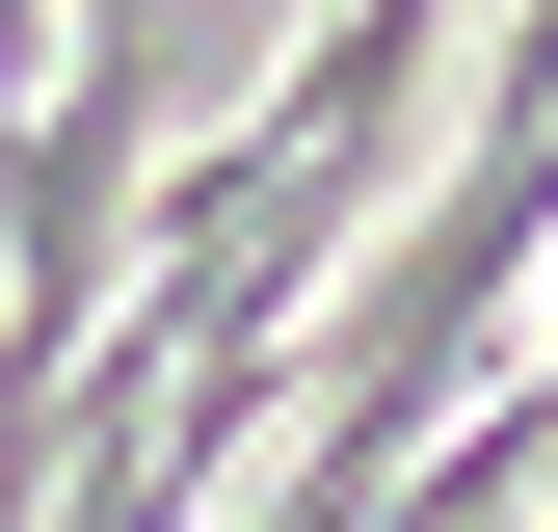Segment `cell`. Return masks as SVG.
Segmentation results:
<instances>
[{
    "instance_id": "6da1fadb",
    "label": "cell",
    "mask_w": 558,
    "mask_h": 532,
    "mask_svg": "<svg viewBox=\"0 0 558 532\" xmlns=\"http://www.w3.org/2000/svg\"><path fill=\"white\" fill-rule=\"evenodd\" d=\"M532 506H558V452H532Z\"/></svg>"
}]
</instances>
